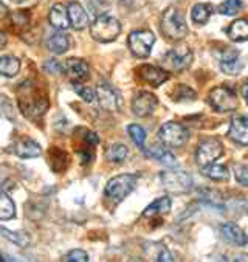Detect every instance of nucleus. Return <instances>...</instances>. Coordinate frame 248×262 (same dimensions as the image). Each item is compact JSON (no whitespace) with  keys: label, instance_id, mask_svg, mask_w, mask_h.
<instances>
[{"label":"nucleus","instance_id":"obj_1","mask_svg":"<svg viewBox=\"0 0 248 262\" xmlns=\"http://www.w3.org/2000/svg\"><path fill=\"white\" fill-rule=\"evenodd\" d=\"M19 109L27 118L42 117L48 109V96L40 92V87L31 81L25 82L19 89Z\"/></svg>","mask_w":248,"mask_h":262},{"label":"nucleus","instance_id":"obj_2","mask_svg":"<svg viewBox=\"0 0 248 262\" xmlns=\"http://www.w3.org/2000/svg\"><path fill=\"white\" fill-rule=\"evenodd\" d=\"M121 33V24L118 19L103 14L99 17H95L93 24L90 25V34L95 40L101 43L114 42Z\"/></svg>","mask_w":248,"mask_h":262},{"label":"nucleus","instance_id":"obj_3","mask_svg":"<svg viewBox=\"0 0 248 262\" xmlns=\"http://www.w3.org/2000/svg\"><path fill=\"white\" fill-rule=\"evenodd\" d=\"M160 28H162L163 36L169 40H182L188 34V27H186L185 17L174 7H169L163 13Z\"/></svg>","mask_w":248,"mask_h":262},{"label":"nucleus","instance_id":"obj_4","mask_svg":"<svg viewBox=\"0 0 248 262\" xmlns=\"http://www.w3.org/2000/svg\"><path fill=\"white\" fill-rule=\"evenodd\" d=\"M137 180H138V177L137 176H132V174L117 176V177H114V179H110L107 182L106 189H104V194H106V197L109 200L118 203V202L124 200L135 189Z\"/></svg>","mask_w":248,"mask_h":262},{"label":"nucleus","instance_id":"obj_5","mask_svg":"<svg viewBox=\"0 0 248 262\" xmlns=\"http://www.w3.org/2000/svg\"><path fill=\"white\" fill-rule=\"evenodd\" d=\"M160 180L169 194H186L192 189V177L180 169L163 171Z\"/></svg>","mask_w":248,"mask_h":262},{"label":"nucleus","instance_id":"obj_6","mask_svg":"<svg viewBox=\"0 0 248 262\" xmlns=\"http://www.w3.org/2000/svg\"><path fill=\"white\" fill-rule=\"evenodd\" d=\"M208 102L210 106L220 114H227V112H234L239 106V101L236 93L228 89V87H214L210 95H208Z\"/></svg>","mask_w":248,"mask_h":262},{"label":"nucleus","instance_id":"obj_7","mask_svg":"<svg viewBox=\"0 0 248 262\" xmlns=\"http://www.w3.org/2000/svg\"><path fill=\"white\" fill-rule=\"evenodd\" d=\"M159 138L166 147H183L189 140V132L183 124L178 123H165L159 130Z\"/></svg>","mask_w":248,"mask_h":262},{"label":"nucleus","instance_id":"obj_8","mask_svg":"<svg viewBox=\"0 0 248 262\" xmlns=\"http://www.w3.org/2000/svg\"><path fill=\"white\" fill-rule=\"evenodd\" d=\"M154 42H155V36L152 31H149V30L132 31L129 34V39H127V43H129L132 55L137 58H141V59H144L151 55Z\"/></svg>","mask_w":248,"mask_h":262},{"label":"nucleus","instance_id":"obj_9","mask_svg":"<svg viewBox=\"0 0 248 262\" xmlns=\"http://www.w3.org/2000/svg\"><path fill=\"white\" fill-rule=\"evenodd\" d=\"M223 154V144L219 138H205L198 144L195 150V160L200 166L214 163L217 159H220Z\"/></svg>","mask_w":248,"mask_h":262},{"label":"nucleus","instance_id":"obj_10","mask_svg":"<svg viewBox=\"0 0 248 262\" xmlns=\"http://www.w3.org/2000/svg\"><path fill=\"white\" fill-rule=\"evenodd\" d=\"M192 51L188 47H175L169 50L163 58V66L171 72H185L192 62Z\"/></svg>","mask_w":248,"mask_h":262},{"label":"nucleus","instance_id":"obj_11","mask_svg":"<svg viewBox=\"0 0 248 262\" xmlns=\"http://www.w3.org/2000/svg\"><path fill=\"white\" fill-rule=\"evenodd\" d=\"M159 106V99L155 95L149 92H140L133 99H132V111L137 117H149L152 115L154 111Z\"/></svg>","mask_w":248,"mask_h":262},{"label":"nucleus","instance_id":"obj_12","mask_svg":"<svg viewBox=\"0 0 248 262\" xmlns=\"http://www.w3.org/2000/svg\"><path fill=\"white\" fill-rule=\"evenodd\" d=\"M96 98L99 101V106H101L104 111L117 112L120 109L121 98L117 93V90L114 87H110L109 84L101 82V84L96 87Z\"/></svg>","mask_w":248,"mask_h":262},{"label":"nucleus","instance_id":"obj_13","mask_svg":"<svg viewBox=\"0 0 248 262\" xmlns=\"http://www.w3.org/2000/svg\"><path fill=\"white\" fill-rule=\"evenodd\" d=\"M220 69L225 75H239L243 69V62L237 50H225L220 55Z\"/></svg>","mask_w":248,"mask_h":262},{"label":"nucleus","instance_id":"obj_14","mask_svg":"<svg viewBox=\"0 0 248 262\" xmlns=\"http://www.w3.org/2000/svg\"><path fill=\"white\" fill-rule=\"evenodd\" d=\"M138 75L141 76L144 82H147L152 87H159L169 79V73L166 70H162L154 66H141L138 69Z\"/></svg>","mask_w":248,"mask_h":262},{"label":"nucleus","instance_id":"obj_15","mask_svg":"<svg viewBox=\"0 0 248 262\" xmlns=\"http://www.w3.org/2000/svg\"><path fill=\"white\" fill-rule=\"evenodd\" d=\"M228 137L243 146H248V117H234L230 124Z\"/></svg>","mask_w":248,"mask_h":262},{"label":"nucleus","instance_id":"obj_16","mask_svg":"<svg viewBox=\"0 0 248 262\" xmlns=\"http://www.w3.org/2000/svg\"><path fill=\"white\" fill-rule=\"evenodd\" d=\"M64 70L67 72L69 78L75 82L85 81L90 73L88 64L84 59H76V58H70L69 61H65Z\"/></svg>","mask_w":248,"mask_h":262},{"label":"nucleus","instance_id":"obj_17","mask_svg":"<svg viewBox=\"0 0 248 262\" xmlns=\"http://www.w3.org/2000/svg\"><path fill=\"white\" fill-rule=\"evenodd\" d=\"M220 234L223 237V241H227L228 244L231 245H236V247H243L246 245L248 242V237L246 234L233 222H227L220 227Z\"/></svg>","mask_w":248,"mask_h":262},{"label":"nucleus","instance_id":"obj_18","mask_svg":"<svg viewBox=\"0 0 248 262\" xmlns=\"http://www.w3.org/2000/svg\"><path fill=\"white\" fill-rule=\"evenodd\" d=\"M48 20L52 24V27H55L56 30H67L70 28V19H69V11L62 4H55L50 10L48 14Z\"/></svg>","mask_w":248,"mask_h":262},{"label":"nucleus","instance_id":"obj_19","mask_svg":"<svg viewBox=\"0 0 248 262\" xmlns=\"http://www.w3.org/2000/svg\"><path fill=\"white\" fill-rule=\"evenodd\" d=\"M14 154L20 159H34L40 155V146L31 138H20L14 144Z\"/></svg>","mask_w":248,"mask_h":262},{"label":"nucleus","instance_id":"obj_20","mask_svg":"<svg viewBox=\"0 0 248 262\" xmlns=\"http://www.w3.org/2000/svg\"><path fill=\"white\" fill-rule=\"evenodd\" d=\"M69 11V19H70V25L75 30H84L88 25V14L87 11L82 8V5H79L78 2H72L67 7Z\"/></svg>","mask_w":248,"mask_h":262},{"label":"nucleus","instance_id":"obj_21","mask_svg":"<svg viewBox=\"0 0 248 262\" xmlns=\"http://www.w3.org/2000/svg\"><path fill=\"white\" fill-rule=\"evenodd\" d=\"M144 251H146V256L151 260H159V262H171V260H174L171 251L163 244H155V242L146 244Z\"/></svg>","mask_w":248,"mask_h":262},{"label":"nucleus","instance_id":"obj_22","mask_svg":"<svg viewBox=\"0 0 248 262\" xmlns=\"http://www.w3.org/2000/svg\"><path fill=\"white\" fill-rule=\"evenodd\" d=\"M171 206H172L171 197H160L144 209L143 216L144 217H155V216H160V214H166L171 209Z\"/></svg>","mask_w":248,"mask_h":262},{"label":"nucleus","instance_id":"obj_23","mask_svg":"<svg viewBox=\"0 0 248 262\" xmlns=\"http://www.w3.org/2000/svg\"><path fill=\"white\" fill-rule=\"evenodd\" d=\"M202 174L214 182H227L230 180V171L227 166L223 165H217V163H210L202 166Z\"/></svg>","mask_w":248,"mask_h":262},{"label":"nucleus","instance_id":"obj_24","mask_svg":"<svg viewBox=\"0 0 248 262\" xmlns=\"http://www.w3.org/2000/svg\"><path fill=\"white\" fill-rule=\"evenodd\" d=\"M146 155L151 157V159H154V160H159L162 165H166L169 168H174L177 165L175 157L166 147H162V146H155L151 150H146Z\"/></svg>","mask_w":248,"mask_h":262},{"label":"nucleus","instance_id":"obj_25","mask_svg":"<svg viewBox=\"0 0 248 262\" xmlns=\"http://www.w3.org/2000/svg\"><path fill=\"white\" fill-rule=\"evenodd\" d=\"M69 47H70V40L62 33H56V34H53L52 37L47 40V48L52 51V53H55V55L65 53V51L69 50Z\"/></svg>","mask_w":248,"mask_h":262},{"label":"nucleus","instance_id":"obj_26","mask_svg":"<svg viewBox=\"0 0 248 262\" xmlns=\"http://www.w3.org/2000/svg\"><path fill=\"white\" fill-rule=\"evenodd\" d=\"M20 70V61L16 56H0V76L13 78Z\"/></svg>","mask_w":248,"mask_h":262},{"label":"nucleus","instance_id":"obj_27","mask_svg":"<svg viewBox=\"0 0 248 262\" xmlns=\"http://www.w3.org/2000/svg\"><path fill=\"white\" fill-rule=\"evenodd\" d=\"M228 36L234 42L248 40V20L239 19V20L233 22L228 28Z\"/></svg>","mask_w":248,"mask_h":262},{"label":"nucleus","instance_id":"obj_28","mask_svg":"<svg viewBox=\"0 0 248 262\" xmlns=\"http://www.w3.org/2000/svg\"><path fill=\"white\" fill-rule=\"evenodd\" d=\"M14 217H16L14 202L11 200V197H8V194L0 191V221H10Z\"/></svg>","mask_w":248,"mask_h":262},{"label":"nucleus","instance_id":"obj_29","mask_svg":"<svg viewBox=\"0 0 248 262\" xmlns=\"http://www.w3.org/2000/svg\"><path fill=\"white\" fill-rule=\"evenodd\" d=\"M211 14H213V7L210 4H197L191 10V19L198 25L207 24Z\"/></svg>","mask_w":248,"mask_h":262},{"label":"nucleus","instance_id":"obj_30","mask_svg":"<svg viewBox=\"0 0 248 262\" xmlns=\"http://www.w3.org/2000/svg\"><path fill=\"white\" fill-rule=\"evenodd\" d=\"M129 150L124 144H112L107 150H106V159L110 163H123L126 160Z\"/></svg>","mask_w":248,"mask_h":262},{"label":"nucleus","instance_id":"obj_31","mask_svg":"<svg viewBox=\"0 0 248 262\" xmlns=\"http://www.w3.org/2000/svg\"><path fill=\"white\" fill-rule=\"evenodd\" d=\"M0 233H2L10 242L16 244L17 247H22L24 248V247H28V244H30V237L27 234H24V233L11 231L8 228H0Z\"/></svg>","mask_w":248,"mask_h":262},{"label":"nucleus","instance_id":"obj_32","mask_svg":"<svg viewBox=\"0 0 248 262\" xmlns=\"http://www.w3.org/2000/svg\"><path fill=\"white\" fill-rule=\"evenodd\" d=\"M87 7H88L90 14H93L95 17H99L109 11L110 4H109V0H87Z\"/></svg>","mask_w":248,"mask_h":262},{"label":"nucleus","instance_id":"obj_33","mask_svg":"<svg viewBox=\"0 0 248 262\" xmlns=\"http://www.w3.org/2000/svg\"><path fill=\"white\" fill-rule=\"evenodd\" d=\"M240 10H242L240 0H225L217 8V11L223 16H236Z\"/></svg>","mask_w":248,"mask_h":262},{"label":"nucleus","instance_id":"obj_34","mask_svg":"<svg viewBox=\"0 0 248 262\" xmlns=\"http://www.w3.org/2000/svg\"><path fill=\"white\" fill-rule=\"evenodd\" d=\"M127 132L132 138V141L140 147V149H144V141H146V130L138 126V124H129L127 126Z\"/></svg>","mask_w":248,"mask_h":262},{"label":"nucleus","instance_id":"obj_35","mask_svg":"<svg viewBox=\"0 0 248 262\" xmlns=\"http://www.w3.org/2000/svg\"><path fill=\"white\" fill-rule=\"evenodd\" d=\"M195 96H197V93L192 89H189L188 85H185V84H178L175 87V90L172 92L174 101H186V99L192 101V99H195Z\"/></svg>","mask_w":248,"mask_h":262},{"label":"nucleus","instance_id":"obj_36","mask_svg":"<svg viewBox=\"0 0 248 262\" xmlns=\"http://www.w3.org/2000/svg\"><path fill=\"white\" fill-rule=\"evenodd\" d=\"M73 90H75L85 102H93L95 98H96V93H95L90 87H85V85H82V84H79V82H75V84H73Z\"/></svg>","mask_w":248,"mask_h":262},{"label":"nucleus","instance_id":"obj_37","mask_svg":"<svg viewBox=\"0 0 248 262\" xmlns=\"http://www.w3.org/2000/svg\"><path fill=\"white\" fill-rule=\"evenodd\" d=\"M233 172H234V177H236L237 183L248 188V168H245L243 165H234Z\"/></svg>","mask_w":248,"mask_h":262},{"label":"nucleus","instance_id":"obj_38","mask_svg":"<svg viewBox=\"0 0 248 262\" xmlns=\"http://www.w3.org/2000/svg\"><path fill=\"white\" fill-rule=\"evenodd\" d=\"M67 262H87L88 260V254L84 250H72L67 256H65Z\"/></svg>","mask_w":248,"mask_h":262},{"label":"nucleus","instance_id":"obj_39","mask_svg":"<svg viewBox=\"0 0 248 262\" xmlns=\"http://www.w3.org/2000/svg\"><path fill=\"white\" fill-rule=\"evenodd\" d=\"M43 70H45L47 73H55V75H59V73H62L64 66H62V64H59L58 61H47V62L43 64Z\"/></svg>","mask_w":248,"mask_h":262},{"label":"nucleus","instance_id":"obj_40","mask_svg":"<svg viewBox=\"0 0 248 262\" xmlns=\"http://www.w3.org/2000/svg\"><path fill=\"white\" fill-rule=\"evenodd\" d=\"M85 141H87V143H90V146H96L99 140H98L96 134H93V132H87V135H85Z\"/></svg>","mask_w":248,"mask_h":262},{"label":"nucleus","instance_id":"obj_41","mask_svg":"<svg viewBox=\"0 0 248 262\" xmlns=\"http://www.w3.org/2000/svg\"><path fill=\"white\" fill-rule=\"evenodd\" d=\"M8 16V8L4 2H0V19H4Z\"/></svg>","mask_w":248,"mask_h":262},{"label":"nucleus","instance_id":"obj_42","mask_svg":"<svg viewBox=\"0 0 248 262\" xmlns=\"http://www.w3.org/2000/svg\"><path fill=\"white\" fill-rule=\"evenodd\" d=\"M5 45H7V34L2 30H0V50H2Z\"/></svg>","mask_w":248,"mask_h":262},{"label":"nucleus","instance_id":"obj_43","mask_svg":"<svg viewBox=\"0 0 248 262\" xmlns=\"http://www.w3.org/2000/svg\"><path fill=\"white\" fill-rule=\"evenodd\" d=\"M242 96H243V99L248 102V82H245V84L242 85Z\"/></svg>","mask_w":248,"mask_h":262},{"label":"nucleus","instance_id":"obj_44","mask_svg":"<svg viewBox=\"0 0 248 262\" xmlns=\"http://www.w3.org/2000/svg\"><path fill=\"white\" fill-rule=\"evenodd\" d=\"M16 2H24V0H16Z\"/></svg>","mask_w":248,"mask_h":262},{"label":"nucleus","instance_id":"obj_45","mask_svg":"<svg viewBox=\"0 0 248 262\" xmlns=\"http://www.w3.org/2000/svg\"><path fill=\"white\" fill-rule=\"evenodd\" d=\"M0 260H4V257H2V256H0Z\"/></svg>","mask_w":248,"mask_h":262}]
</instances>
